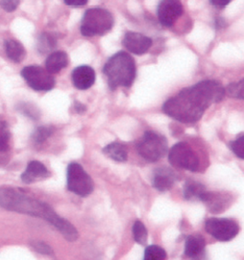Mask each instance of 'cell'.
Wrapping results in <instances>:
<instances>
[{
    "label": "cell",
    "mask_w": 244,
    "mask_h": 260,
    "mask_svg": "<svg viewBox=\"0 0 244 260\" xmlns=\"http://www.w3.org/2000/svg\"><path fill=\"white\" fill-rule=\"evenodd\" d=\"M169 161L174 168L186 171H198L199 158L193 147L185 142L175 144L169 152Z\"/></svg>",
    "instance_id": "cell-7"
},
{
    "label": "cell",
    "mask_w": 244,
    "mask_h": 260,
    "mask_svg": "<svg viewBox=\"0 0 244 260\" xmlns=\"http://www.w3.org/2000/svg\"><path fill=\"white\" fill-rule=\"evenodd\" d=\"M96 80V74L93 68L87 65H81L75 68L72 72V81L77 89L90 88Z\"/></svg>",
    "instance_id": "cell-12"
},
{
    "label": "cell",
    "mask_w": 244,
    "mask_h": 260,
    "mask_svg": "<svg viewBox=\"0 0 244 260\" xmlns=\"http://www.w3.org/2000/svg\"><path fill=\"white\" fill-rule=\"evenodd\" d=\"M69 63L68 56L65 52L57 51L52 53L45 61V69L50 74L58 73L60 70L65 69Z\"/></svg>",
    "instance_id": "cell-18"
},
{
    "label": "cell",
    "mask_w": 244,
    "mask_h": 260,
    "mask_svg": "<svg viewBox=\"0 0 244 260\" xmlns=\"http://www.w3.org/2000/svg\"><path fill=\"white\" fill-rule=\"evenodd\" d=\"M19 110L22 112V113L32 118V119H38L40 117V112L39 110L36 108V107H33L31 105H28V104H22L21 107H18Z\"/></svg>",
    "instance_id": "cell-30"
},
{
    "label": "cell",
    "mask_w": 244,
    "mask_h": 260,
    "mask_svg": "<svg viewBox=\"0 0 244 260\" xmlns=\"http://www.w3.org/2000/svg\"><path fill=\"white\" fill-rule=\"evenodd\" d=\"M183 14L180 0H161L157 8V16L165 27H171Z\"/></svg>",
    "instance_id": "cell-10"
},
{
    "label": "cell",
    "mask_w": 244,
    "mask_h": 260,
    "mask_svg": "<svg viewBox=\"0 0 244 260\" xmlns=\"http://www.w3.org/2000/svg\"><path fill=\"white\" fill-rule=\"evenodd\" d=\"M49 175L46 167L39 161H32L29 162L26 171L21 175V180L25 184H32L36 181L45 179Z\"/></svg>",
    "instance_id": "cell-16"
},
{
    "label": "cell",
    "mask_w": 244,
    "mask_h": 260,
    "mask_svg": "<svg viewBox=\"0 0 244 260\" xmlns=\"http://www.w3.org/2000/svg\"><path fill=\"white\" fill-rule=\"evenodd\" d=\"M227 195L209 191L204 203L208 206L210 211L218 213L227 208Z\"/></svg>",
    "instance_id": "cell-20"
},
{
    "label": "cell",
    "mask_w": 244,
    "mask_h": 260,
    "mask_svg": "<svg viewBox=\"0 0 244 260\" xmlns=\"http://www.w3.org/2000/svg\"><path fill=\"white\" fill-rule=\"evenodd\" d=\"M104 153L116 162H126L128 160V150L120 143L109 144L103 149Z\"/></svg>",
    "instance_id": "cell-21"
},
{
    "label": "cell",
    "mask_w": 244,
    "mask_h": 260,
    "mask_svg": "<svg viewBox=\"0 0 244 260\" xmlns=\"http://www.w3.org/2000/svg\"><path fill=\"white\" fill-rule=\"evenodd\" d=\"M103 72L106 75L110 89L130 87L136 77V64L130 54L121 51L106 61Z\"/></svg>",
    "instance_id": "cell-3"
},
{
    "label": "cell",
    "mask_w": 244,
    "mask_h": 260,
    "mask_svg": "<svg viewBox=\"0 0 244 260\" xmlns=\"http://www.w3.org/2000/svg\"><path fill=\"white\" fill-rule=\"evenodd\" d=\"M47 221L54 227L57 228V231L62 233L63 236H65L68 241H75L78 239L79 234L76 228L74 227L69 221L57 215L56 212H54Z\"/></svg>",
    "instance_id": "cell-15"
},
{
    "label": "cell",
    "mask_w": 244,
    "mask_h": 260,
    "mask_svg": "<svg viewBox=\"0 0 244 260\" xmlns=\"http://www.w3.org/2000/svg\"><path fill=\"white\" fill-rule=\"evenodd\" d=\"M31 247L36 252H40L41 254H47V255L53 254L52 248L49 246L48 244L41 240H33L31 242Z\"/></svg>",
    "instance_id": "cell-29"
},
{
    "label": "cell",
    "mask_w": 244,
    "mask_h": 260,
    "mask_svg": "<svg viewBox=\"0 0 244 260\" xmlns=\"http://www.w3.org/2000/svg\"><path fill=\"white\" fill-rule=\"evenodd\" d=\"M225 93L229 97L244 100V79L238 82L231 83L230 85H228L227 88L225 89Z\"/></svg>",
    "instance_id": "cell-25"
},
{
    "label": "cell",
    "mask_w": 244,
    "mask_h": 260,
    "mask_svg": "<svg viewBox=\"0 0 244 260\" xmlns=\"http://www.w3.org/2000/svg\"><path fill=\"white\" fill-rule=\"evenodd\" d=\"M53 131L54 129L51 126H41L35 131V133L33 135V139L37 144H41L52 135Z\"/></svg>",
    "instance_id": "cell-27"
},
{
    "label": "cell",
    "mask_w": 244,
    "mask_h": 260,
    "mask_svg": "<svg viewBox=\"0 0 244 260\" xmlns=\"http://www.w3.org/2000/svg\"><path fill=\"white\" fill-rule=\"evenodd\" d=\"M57 45V40L54 36L50 34H42L41 38L39 39V44H38V50L41 54L47 53L50 50L55 48Z\"/></svg>",
    "instance_id": "cell-22"
},
{
    "label": "cell",
    "mask_w": 244,
    "mask_h": 260,
    "mask_svg": "<svg viewBox=\"0 0 244 260\" xmlns=\"http://www.w3.org/2000/svg\"><path fill=\"white\" fill-rule=\"evenodd\" d=\"M10 131L5 122H0V152H5L9 148Z\"/></svg>",
    "instance_id": "cell-26"
},
{
    "label": "cell",
    "mask_w": 244,
    "mask_h": 260,
    "mask_svg": "<svg viewBox=\"0 0 244 260\" xmlns=\"http://www.w3.org/2000/svg\"><path fill=\"white\" fill-rule=\"evenodd\" d=\"M123 45L135 55H144L152 45V40L142 34L128 32L123 40Z\"/></svg>",
    "instance_id": "cell-11"
},
{
    "label": "cell",
    "mask_w": 244,
    "mask_h": 260,
    "mask_svg": "<svg viewBox=\"0 0 244 260\" xmlns=\"http://www.w3.org/2000/svg\"><path fill=\"white\" fill-rule=\"evenodd\" d=\"M20 3V0H1L0 1V6L4 11L12 13L16 11L18 5Z\"/></svg>",
    "instance_id": "cell-31"
},
{
    "label": "cell",
    "mask_w": 244,
    "mask_h": 260,
    "mask_svg": "<svg viewBox=\"0 0 244 260\" xmlns=\"http://www.w3.org/2000/svg\"><path fill=\"white\" fill-rule=\"evenodd\" d=\"M176 181V174L169 168H159L155 171L152 186L160 192L171 189Z\"/></svg>",
    "instance_id": "cell-13"
},
{
    "label": "cell",
    "mask_w": 244,
    "mask_h": 260,
    "mask_svg": "<svg viewBox=\"0 0 244 260\" xmlns=\"http://www.w3.org/2000/svg\"><path fill=\"white\" fill-rule=\"evenodd\" d=\"M0 207L11 211L47 220L53 210L47 204L31 198L16 189L0 187Z\"/></svg>",
    "instance_id": "cell-2"
},
{
    "label": "cell",
    "mask_w": 244,
    "mask_h": 260,
    "mask_svg": "<svg viewBox=\"0 0 244 260\" xmlns=\"http://www.w3.org/2000/svg\"><path fill=\"white\" fill-rule=\"evenodd\" d=\"M225 95V88L219 81H200L169 99L163 105V112L178 122L195 123L211 105L221 102Z\"/></svg>",
    "instance_id": "cell-1"
},
{
    "label": "cell",
    "mask_w": 244,
    "mask_h": 260,
    "mask_svg": "<svg viewBox=\"0 0 244 260\" xmlns=\"http://www.w3.org/2000/svg\"><path fill=\"white\" fill-rule=\"evenodd\" d=\"M21 77L32 89L39 92H47L55 87L56 81L52 74L40 66H26L21 71Z\"/></svg>",
    "instance_id": "cell-8"
},
{
    "label": "cell",
    "mask_w": 244,
    "mask_h": 260,
    "mask_svg": "<svg viewBox=\"0 0 244 260\" xmlns=\"http://www.w3.org/2000/svg\"><path fill=\"white\" fill-rule=\"evenodd\" d=\"M113 25V16L106 9H88L81 20V35L87 38L104 36L112 29Z\"/></svg>",
    "instance_id": "cell-4"
},
{
    "label": "cell",
    "mask_w": 244,
    "mask_h": 260,
    "mask_svg": "<svg viewBox=\"0 0 244 260\" xmlns=\"http://www.w3.org/2000/svg\"><path fill=\"white\" fill-rule=\"evenodd\" d=\"M75 109H76V111L78 112V113L81 114L82 112H84L85 111V106H83V105H81V103H78V102H76L75 103Z\"/></svg>",
    "instance_id": "cell-34"
},
{
    "label": "cell",
    "mask_w": 244,
    "mask_h": 260,
    "mask_svg": "<svg viewBox=\"0 0 244 260\" xmlns=\"http://www.w3.org/2000/svg\"><path fill=\"white\" fill-rule=\"evenodd\" d=\"M232 0H210L211 5L216 7H225Z\"/></svg>",
    "instance_id": "cell-33"
},
{
    "label": "cell",
    "mask_w": 244,
    "mask_h": 260,
    "mask_svg": "<svg viewBox=\"0 0 244 260\" xmlns=\"http://www.w3.org/2000/svg\"><path fill=\"white\" fill-rule=\"evenodd\" d=\"M167 253L165 250L157 245H150L146 247L144 260H165Z\"/></svg>",
    "instance_id": "cell-24"
},
{
    "label": "cell",
    "mask_w": 244,
    "mask_h": 260,
    "mask_svg": "<svg viewBox=\"0 0 244 260\" xmlns=\"http://www.w3.org/2000/svg\"><path fill=\"white\" fill-rule=\"evenodd\" d=\"M206 242L201 236H190L185 242V255L193 260H202Z\"/></svg>",
    "instance_id": "cell-14"
},
{
    "label": "cell",
    "mask_w": 244,
    "mask_h": 260,
    "mask_svg": "<svg viewBox=\"0 0 244 260\" xmlns=\"http://www.w3.org/2000/svg\"><path fill=\"white\" fill-rule=\"evenodd\" d=\"M67 187L75 194L85 197L92 193L94 183L80 164L71 162L67 168Z\"/></svg>",
    "instance_id": "cell-6"
},
{
    "label": "cell",
    "mask_w": 244,
    "mask_h": 260,
    "mask_svg": "<svg viewBox=\"0 0 244 260\" xmlns=\"http://www.w3.org/2000/svg\"><path fill=\"white\" fill-rule=\"evenodd\" d=\"M208 190L203 184L195 181V180H188L185 183L184 189H183V194L184 198L186 200H197L204 202L207 195H208Z\"/></svg>",
    "instance_id": "cell-17"
},
{
    "label": "cell",
    "mask_w": 244,
    "mask_h": 260,
    "mask_svg": "<svg viewBox=\"0 0 244 260\" xmlns=\"http://www.w3.org/2000/svg\"><path fill=\"white\" fill-rule=\"evenodd\" d=\"M65 4L68 6H73V7H79V6H84L87 4L88 0H64Z\"/></svg>",
    "instance_id": "cell-32"
},
{
    "label": "cell",
    "mask_w": 244,
    "mask_h": 260,
    "mask_svg": "<svg viewBox=\"0 0 244 260\" xmlns=\"http://www.w3.org/2000/svg\"><path fill=\"white\" fill-rule=\"evenodd\" d=\"M205 230L217 240L227 242L237 236L239 227L234 220L212 217L206 220Z\"/></svg>",
    "instance_id": "cell-9"
},
{
    "label": "cell",
    "mask_w": 244,
    "mask_h": 260,
    "mask_svg": "<svg viewBox=\"0 0 244 260\" xmlns=\"http://www.w3.org/2000/svg\"><path fill=\"white\" fill-rule=\"evenodd\" d=\"M5 51L9 59L13 62L19 63L25 58L26 51L23 45L16 40H7L5 41Z\"/></svg>",
    "instance_id": "cell-19"
},
{
    "label": "cell",
    "mask_w": 244,
    "mask_h": 260,
    "mask_svg": "<svg viewBox=\"0 0 244 260\" xmlns=\"http://www.w3.org/2000/svg\"><path fill=\"white\" fill-rule=\"evenodd\" d=\"M133 238L137 243L145 245L147 240V231L145 225L141 221H135L132 227Z\"/></svg>",
    "instance_id": "cell-23"
},
{
    "label": "cell",
    "mask_w": 244,
    "mask_h": 260,
    "mask_svg": "<svg viewBox=\"0 0 244 260\" xmlns=\"http://www.w3.org/2000/svg\"><path fill=\"white\" fill-rule=\"evenodd\" d=\"M139 155L147 162L162 159L168 151L167 139L155 131H146L136 146Z\"/></svg>",
    "instance_id": "cell-5"
},
{
    "label": "cell",
    "mask_w": 244,
    "mask_h": 260,
    "mask_svg": "<svg viewBox=\"0 0 244 260\" xmlns=\"http://www.w3.org/2000/svg\"><path fill=\"white\" fill-rule=\"evenodd\" d=\"M230 147L236 157L244 160V135H241L235 141L231 142Z\"/></svg>",
    "instance_id": "cell-28"
}]
</instances>
